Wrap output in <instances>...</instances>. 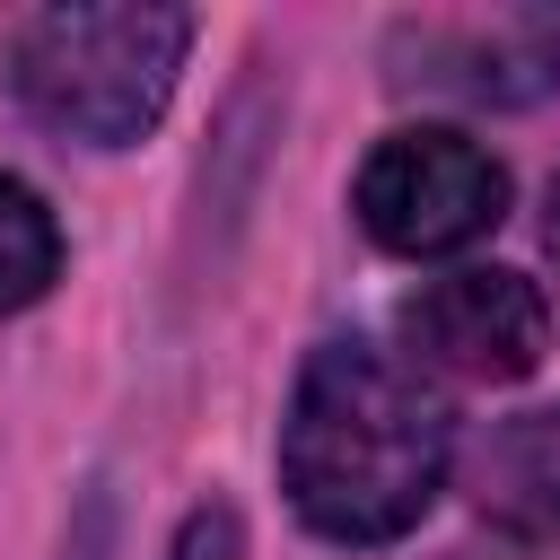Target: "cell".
Returning a JSON list of instances; mask_svg holds the SVG:
<instances>
[{
	"label": "cell",
	"instance_id": "obj_1",
	"mask_svg": "<svg viewBox=\"0 0 560 560\" xmlns=\"http://www.w3.org/2000/svg\"><path fill=\"white\" fill-rule=\"evenodd\" d=\"M446 402L376 341H324L280 420V490L324 542H402L446 490Z\"/></svg>",
	"mask_w": 560,
	"mask_h": 560
},
{
	"label": "cell",
	"instance_id": "obj_4",
	"mask_svg": "<svg viewBox=\"0 0 560 560\" xmlns=\"http://www.w3.org/2000/svg\"><path fill=\"white\" fill-rule=\"evenodd\" d=\"M394 324H402V341H411L420 368L464 376V385H516L551 350L542 289L525 271H499V262H472V271H446V280L411 289Z\"/></svg>",
	"mask_w": 560,
	"mask_h": 560
},
{
	"label": "cell",
	"instance_id": "obj_2",
	"mask_svg": "<svg viewBox=\"0 0 560 560\" xmlns=\"http://www.w3.org/2000/svg\"><path fill=\"white\" fill-rule=\"evenodd\" d=\"M192 52V18L166 0H61L35 9L9 44V88L44 131H70L88 149H131Z\"/></svg>",
	"mask_w": 560,
	"mask_h": 560
},
{
	"label": "cell",
	"instance_id": "obj_5",
	"mask_svg": "<svg viewBox=\"0 0 560 560\" xmlns=\"http://www.w3.org/2000/svg\"><path fill=\"white\" fill-rule=\"evenodd\" d=\"M394 79L446 88L472 105H534L560 88V9H490V18H402Z\"/></svg>",
	"mask_w": 560,
	"mask_h": 560
},
{
	"label": "cell",
	"instance_id": "obj_7",
	"mask_svg": "<svg viewBox=\"0 0 560 560\" xmlns=\"http://www.w3.org/2000/svg\"><path fill=\"white\" fill-rule=\"evenodd\" d=\"M52 280H61V228H52V210L18 175H0V315L35 306Z\"/></svg>",
	"mask_w": 560,
	"mask_h": 560
},
{
	"label": "cell",
	"instance_id": "obj_8",
	"mask_svg": "<svg viewBox=\"0 0 560 560\" xmlns=\"http://www.w3.org/2000/svg\"><path fill=\"white\" fill-rule=\"evenodd\" d=\"M542 245H551V262H560V175H551V192H542Z\"/></svg>",
	"mask_w": 560,
	"mask_h": 560
},
{
	"label": "cell",
	"instance_id": "obj_6",
	"mask_svg": "<svg viewBox=\"0 0 560 560\" xmlns=\"http://www.w3.org/2000/svg\"><path fill=\"white\" fill-rule=\"evenodd\" d=\"M472 508L516 542H560V402L490 420L472 446Z\"/></svg>",
	"mask_w": 560,
	"mask_h": 560
},
{
	"label": "cell",
	"instance_id": "obj_3",
	"mask_svg": "<svg viewBox=\"0 0 560 560\" xmlns=\"http://www.w3.org/2000/svg\"><path fill=\"white\" fill-rule=\"evenodd\" d=\"M350 210L359 228L385 245V254H464L472 236H490L508 219V166L464 140V131H394L368 149L359 184H350Z\"/></svg>",
	"mask_w": 560,
	"mask_h": 560
}]
</instances>
